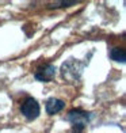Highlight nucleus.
Wrapping results in <instances>:
<instances>
[{
	"label": "nucleus",
	"instance_id": "f257e3e1",
	"mask_svg": "<svg viewBox=\"0 0 126 133\" xmlns=\"http://www.w3.org/2000/svg\"><path fill=\"white\" fill-rule=\"evenodd\" d=\"M67 119L72 124V133H83L86 125L91 119V113L84 111L81 109H73L68 113Z\"/></svg>",
	"mask_w": 126,
	"mask_h": 133
},
{
	"label": "nucleus",
	"instance_id": "f03ea898",
	"mask_svg": "<svg viewBox=\"0 0 126 133\" xmlns=\"http://www.w3.org/2000/svg\"><path fill=\"white\" fill-rule=\"evenodd\" d=\"M20 113L23 114V117L29 121H33L35 118H38L39 113H41V107H39V103L34 98L29 96L25 101L22 102L20 105Z\"/></svg>",
	"mask_w": 126,
	"mask_h": 133
},
{
	"label": "nucleus",
	"instance_id": "7ed1b4c3",
	"mask_svg": "<svg viewBox=\"0 0 126 133\" xmlns=\"http://www.w3.org/2000/svg\"><path fill=\"white\" fill-rule=\"evenodd\" d=\"M81 69H83V65H80V63L77 60L71 58L69 61L64 63L62 64V77L64 79H68V80H75V79H79V76L81 74Z\"/></svg>",
	"mask_w": 126,
	"mask_h": 133
},
{
	"label": "nucleus",
	"instance_id": "20e7f679",
	"mask_svg": "<svg viewBox=\"0 0 126 133\" xmlns=\"http://www.w3.org/2000/svg\"><path fill=\"white\" fill-rule=\"evenodd\" d=\"M56 71H57V68L53 64H47L45 66H41V68L35 72L34 77L39 82H50L53 77L56 76Z\"/></svg>",
	"mask_w": 126,
	"mask_h": 133
},
{
	"label": "nucleus",
	"instance_id": "39448f33",
	"mask_svg": "<svg viewBox=\"0 0 126 133\" xmlns=\"http://www.w3.org/2000/svg\"><path fill=\"white\" fill-rule=\"evenodd\" d=\"M65 107V102L58 98H49L45 103V110L49 116H54Z\"/></svg>",
	"mask_w": 126,
	"mask_h": 133
},
{
	"label": "nucleus",
	"instance_id": "423d86ee",
	"mask_svg": "<svg viewBox=\"0 0 126 133\" xmlns=\"http://www.w3.org/2000/svg\"><path fill=\"white\" fill-rule=\"evenodd\" d=\"M110 58L113 61H117V63H125L126 61V53L125 49L122 48H113L110 50Z\"/></svg>",
	"mask_w": 126,
	"mask_h": 133
}]
</instances>
